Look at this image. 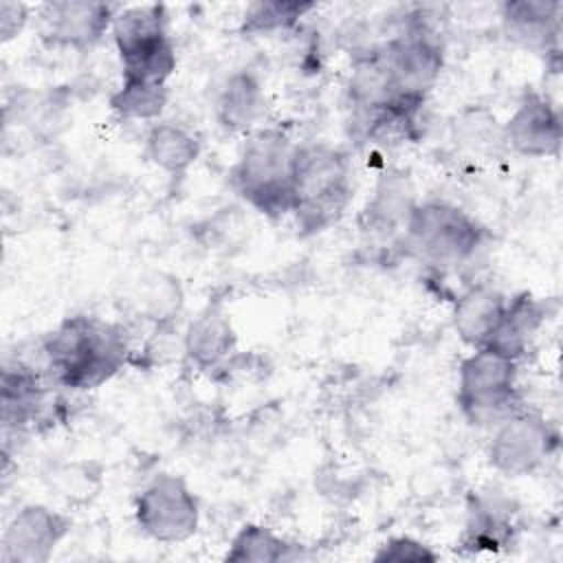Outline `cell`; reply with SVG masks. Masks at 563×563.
Masks as SVG:
<instances>
[{"instance_id": "6da1fadb", "label": "cell", "mask_w": 563, "mask_h": 563, "mask_svg": "<svg viewBox=\"0 0 563 563\" xmlns=\"http://www.w3.org/2000/svg\"><path fill=\"white\" fill-rule=\"evenodd\" d=\"M42 352L57 385L86 391L103 385L125 365L130 343L119 323L73 314L44 339Z\"/></svg>"}, {"instance_id": "7a4b0ae2", "label": "cell", "mask_w": 563, "mask_h": 563, "mask_svg": "<svg viewBox=\"0 0 563 563\" xmlns=\"http://www.w3.org/2000/svg\"><path fill=\"white\" fill-rule=\"evenodd\" d=\"M292 213L308 233L334 224L352 198L347 156L330 145L312 143L295 147L292 156Z\"/></svg>"}, {"instance_id": "3957f363", "label": "cell", "mask_w": 563, "mask_h": 563, "mask_svg": "<svg viewBox=\"0 0 563 563\" xmlns=\"http://www.w3.org/2000/svg\"><path fill=\"white\" fill-rule=\"evenodd\" d=\"M295 145L277 130L255 132L231 169L233 189L257 211L271 218L292 213Z\"/></svg>"}, {"instance_id": "277c9868", "label": "cell", "mask_w": 563, "mask_h": 563, "mask_svg": "<svg viewBox=\"0 0 563 563\" xmlns=\"http://www.w3.org/2000/svg\"><path fill=\"white\" fill-rule=\"evenodd\" d=\"M405 246L435 266L466 264L484 246V227L464 209L444 202H416L405 227Z\"/></svg>"}, {"instance_id": "5b68a950", "label": "cell", "mask_w": 563, "mask_h": 563, "mask_svg": "<svg viewBox=\"0 0 563 563\" xmlns=\"http://www.w3.org/2000/svg\"><path fill=\"white\" fill-rule=\"evenodd\" d=\"M112 37L121 57L123 79L167 84L176 70V51L167 33L163 4H134L112 20Z\"/></svg>"}, {"instance_id": "8992f818", "label": "cell", "mask_w": 563, "mask_h": 563, "mask_svg": "<svg viewBox=\"0 0 563 563\" xmlns=\"http://www.w3.org/2000/svg\"><path fill=\"white\" fill-rule=\"evenodd\" d=\"M519 361L490 347H475L457 374V407L475 427H495L519 405Z\"/></svg>"}, {"instance_id": "52a82bcc", "label": "cell", "mask_w": 563, "mask_h": 563, "mask_svg": "<svg viewBox=\"0 0 563 563\" xmlns=\"http://www.w3.org/2000/svg\"><path fill=\"white\" fill-rule=\"evenodd\" d=\"M556 442L559 435L543 413L517 407L493 427L488 462L501 475L523 477L543 466Z\"/></svg>"}, {"instance_id": "ba28073f", "label": "cell", "mask_w": 563, "mask_h": 563, "mask_svg": "<svg viewBox=\"0 0 563 563\" xmlns=\"http://www.w3.org/2000/svg\"><path fill=\"white\" fill-rule=\"evenodd\" d=\"M141 532L161 543H180L196 534L200 521L198 499L187 482L172 473L156 475L134 501Z\"/></svg>"}, {"instance_id": "9c48e42d", "label": "cell", "mask_w": 563, "mask_h": 563, "mask_svg": "<svg viewBox=\"0 0 563 563\" xmlns=\"http://www.w3.org/2000/svg\"><path fill=\"white\" fill-rule=\"evenodd\" d=\"M391 73L396 95L402 103H424L442 73V44L424 26L413 24L380 44Z\"/></svg>"}, {"instance_id": "30bf717a", "label": "cell", "mask_w": 563, "mask_h": 563, "mask_svg": "<svg viewBox=\"0 0 563 563\" xmlns=\"http://www.w3.org/2000/svg\"><path fill=\"white\" fill-rule=\"evenodd\" d=\"M117 9V4L88 0L46 2L37 9L42 40L55 48L86 51L112 26Z\"/></svg>"}, {"instance_id": "8fae6325", "label": "cell", "mask_w": 563, "mask_h": 563, "mask_svg": "<svg viewBox=\"0 0 563 563\" xmlns=\"http://www.w3.org/2000/svg\"><path fill=\"white\" fill-rule=\"evenodd\" d=\"M68 532L70 519L66 515L42 504H29L7 523L0 559L4 563H46Z\"/></svg>"}, {"instance_id": "7c38bea8", "label": "cell", "mask_w": 563, "mask_h": 563, "mask_svg": "<svg viewBox=\"0 0 563 563\" xmlns=\"http://www.w3.org/2000/svg\"><path fill=\"white\" fill-rule=\"evenodd\" d=\"M501 139L506 147L521 156H556L563 141L561 114L545 95L528 90L501 125Z\"/></svg>"}, {"instance_id": "4fadbf2b", "label": "cell", "mask_w": 563, "mask_h": 563, "mask_svg": "<svg viewBox=\"0 0 563 563\" xmlns=\"http://www.w3.org/2000/svg\"><path fill=\"white\" fill-rule=\"evenodd\" d=\"M416 205L409 178L402 172H387L374 189V198L365 209L363 231L378 242L394 240L400 231L405 235L407 218Z\"/></svg>"}, {"instance_id": "5bb4252c", "label": "cell", "mask_w": 563, "mask_h": 563, "mask_svg": "<svg viewBox=\"0 0 563 563\" xmlns=\"http://www.w3.org/2000/svg\"><path fill=\"white\" fill-rule=\"evenodd\" d=\"M235 330L220 303L205 306L187 325L183 347L187 358L200 369H213L235 352Z\"/></svg>"}, {"instance_id": "9a60e30c", "label": "cell", "mask_w": 563, "mask_h": 563, "mask_svg": "<svg viewBox=\"0 0 563 563\" xmlns=\"http://www.w3.org/2000/svg\"><path fill=\"white\" fill-rule=\"evenodd\" d=\"M559 13H561V2L521 0V2L501 4V22L508 40L530 51H545V53L556 51Z\"/></svg>"}, {"instance_id": "2e32d148", "label": "cell", "mask_w": 563, "mask_h": 563, "mask_svg": "<svg viewBox=\"0 0 563 563\" xmlns=\"http://www.w3.org/2000/svg\"><path fill=\"white\" fill-rule=\"evenodd\" d=\"M46 389L40 374L20 361L7 363L0 378V418L4 429H24L44 409Z\"/></svg>"}, {"instance_id": "e0dca14e", "label": "cell", "mask_w": 563, "mask_h": 563, "mask_svg": "<svg viewBox=\"0 0 563 563\" xmlns=\"http://www.w3.org/2000/svg\"><path fill=\"white\" fill-rule=\"evenodd\" d=\"M543 321V301H539L530 292H519L506 301V310L484 347H490L512 361H519L530 350Z\"/></svg>"}, {"instance_id": "ac0fdd59", "label": "cell", "mask_w": 563, "mask_h": 563, "mask_svg": "<svg viewBox=\"0 0 563 563\" xmlns=\"http://www.w3.org/2000/svg\"><path fill=\"white\" fill-rule=\"evenodd\" d=\"M508 297L488 284L468 286L453 306V328L457 336L475 347H484L495 332Z\"/></svg>"}, {"instance_id": "d6986e66", "label": "cell", "mask_w": 563, "mask_h": 563, "mask_svg": "<svg viewBox=\"0 0 563 563\" xmlns=\"http://www.w3.org/2000/svg\"><path fill=\"white\" fill-rule=\"evenodd\" d=\"M512 539V510L499 495H471L464 545L471 550H499Z\"/></svg>"}, {"instance_id": "ffe728a7", "label": "cell", "mask_w": 563, "mask_h": 563, "mask_svg": "<svg viewBox=\"0 0 563 563\" xmlns=\"http://www.w3.org/2000/svg\"><path fill=\"white\" fill-rule=\"evenodd\" d=\"M264 110V90L253 73L240 70L224 81L218 97V121L222 128L229 132H246L257 123Z\"/></svg>"}, {"instance_id": "44dd1931", "label": "cell", "mask_w": 563, "mask_h": 563, "mask_svg": "<svg viewBox=\"0 0 563 563\" xmlns=\"http://www.w3.org/2000/svg\"><path fill=\"white\" fill-rule=\"evenodd\" d=\"M145 154L158 169L167 174H183L198 161L200 141L187 128L163 121L147 130Z\"/></svg>"}, {"instance_id": "7402d4cb", "label": "cell", "mask_w": 563, "mask_h": 563, "mask_svg": "<svg viewBox=\"0 0 563 563\" xmlns=\"http://www.w3.org/2000/svg\"><path fill=\"white\" fill-rule=\"evenodd\" d=\"M224 559L231 563H279L299 559V550L295 543L275 534L271 528L246 523L231 539Z\"/></svg>"}, {"instance_id": "603a6c76", "label": "cell", "mask_w": 563, "mask_h": 563, "mask_svg": "<svg viewBox=\"0 0 563 563\" xmlns=\"http://www.w3.org/2000/svg\"><path fill=\"white\" fill-rule=\"evenodd\" d=\"M167 97H169L167 84L123 79L121 86L110 97V108L121 119L152 121L163 112Z\"/></svg>"}, {"instance_id": "cb8c5ba5", "label": "cell", "mask_w": 563, "mask_h": 563, "mask_svg": "<svg viewBox=\"0 0 563 563\" xmlns=\"http://www.w3.org/2000/svg\"><path fill=\"white\" fill-rule=\"evenodd\" d=\"M310 9H314L312 2H253L249 4L244 20H242V31L244 33H273V31H286L299 22Z\"/></svg>"}, {"instance_id": "d4e9b609", "label": "cell", "mask_w": 563, "mask_h": 563, "mask_svg": "<svg viewBox=\"0 0 563 563\" xmlns=\"http://www.w3.org/2000/svg\"><path fill=\"white\" fill-rule=\"evenodd\" d=\"M376 563H433L438 554L413 537H391L372 556Z\"/></svg>"}, {"instance_id": "484cf974", "label": "cell", "mask_w": 563, "mask_h": 563, "mask_svg": "<svg viewBox=\"0 0 563 563\" xmlns=\"http://www.w3.org/2000/svg\"><path fill=\"white\" fill-rule=\"evenodd\" d=\"M29 20V7L22 2H0V37L2 42L13 40Z\"/></svg>"}]
</instances>
